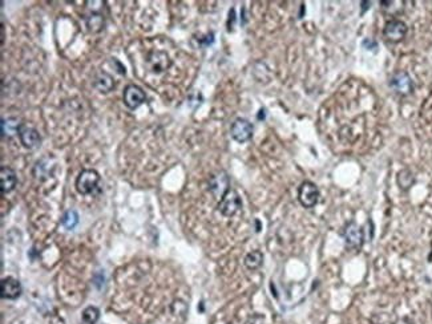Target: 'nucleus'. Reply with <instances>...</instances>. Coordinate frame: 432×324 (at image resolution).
Segmentation results:
<instances>
[{"label":"nucleus","instance_id":"ddd939ff","mask_svg":"<svg viewBox=\"0 0 432 324\" xmlns=\"http://www.w3.org/2000/svg\"><path fill=\"white\" fill-rule=\"evenodd\" d=\"M0 180H2V193L8 194L15 189L18 184V177H16L15 170L10 166H2L0 170Z\"/></svg>","mask_w":432,"mask_h":324},{"label":"nucleus","instance_id":"f03ea898","mask_svg":"<svg viewBox=\"0 0 432 324\" xmlns=\"http://www.w3.org/2000/svg\"><path fill=\"white\" fill-rule=\"evenodd\" d=\"M241 208H242L241 197L233 189H229V192L221 198L218 204V210L225 217H233L238 213Z\"/></svg>","mask_w":432,"mask_h":324},{"label":"nucleus","instance_id":"39448f33","mask_svg":"<svg viewBox=\"0 0 432 324\" xmlns=\"http://www.w3.org/2000/svg\"><path fill=\"white\" fill-rule=\"evenodd\" d=\"M342 235L345 238L346 245L351 249H359L364 242V231L355 222H349L345 226Z\"/></svg>","mask_w":432,"mask_h":324},{"label":"nucleus","instance_id":"f8f14e48","mask_svg":"<svg viewBox=\"0 0 432 324\" xmlns=\"http://www.w3.org/2000/svg\"><path fill=\"white\" fill-rule=\"evenodd\" d=\"M19 138L22 145L27 149H36L38 146H40V142H42V137H40L38 130L31 128V126H27V125H22L19 130Z\"/></svg>","mask_w":432,"mask_h":324},{"label":"nucleus","instance_id":"2eb2a0df","mask_svg":"<svg viewBox=\"0 0 432 324\" xmlns=\"http://www.w3.org/2000/svg\"><path fill=\"white\" fill-rule=\"evenodd\" d=\"M22 125L23 124L16 117H10L7 120H2V134H3V137H12L15 134H19Z\"/></svg>","mask_w":432,"mask_h":324},{"label":"nucleus","instance_id":"f257e3e1","mask_svg":"<svg viewBox=\"0 0 432 324\" xmlns=\"http://www.w3.org/2000/svg\"><path fill=\"white\" fill-rule=\"evenodd\" d=\"M100 182L99 173L93 169H85L79 174L76 180L77 192L83 196H88L95 192Z\"/></svg>","mask_w":432,"mask_h":324},{"label":"nucleus","instance_id":"f3484780","mask_svg":"<svg viewBox=\"0 0 432 324\" xmlns=\"http://www.w3.org/2000/svg\"><path fill=\"white\" fill-rule=\"evenodd\" d=\"M262 262H263V254L261 251H251V253L247 254L245 256V266H246L249 270H257L262 266Z\"/></svg>","mask_w":432,"mask_h":324},{"label":"nucleus","instance_id":"20e7f679","mask_svg":"<svg viewBox=\"0 0 432 324\" xmlns=\"http://www.w3.org/2000/svg\"><path fill=\"white\" fill-rule=\"evenodd\" d=\"M253 124L250 121L245 120V118H237V120L231 124L230 134L234 141L239 143L247 142L253 136Z\"/></svg>","mask_w":432,"mask_h":324},{"label":"nucleus","instance_id":"4468645a","mask_svg":"<svg viewBox=\"0 0 432 324\" xmlns=\"http://www.w3.org/2000/svg\"><path fill=\"white\" fill-rule=\"evenodd\" d=\"M93 85H95V88L100 93H109L114 88L113 77L108 75L106 72H101V73H99V75L95 77Z\"/></svg>","mask_w":432,"mask_h":324},{"label":"nucleus","instance_id":"aec40b11","mask_svg":"<svg viewBox=\"0 0 432 324\" xmlns=\"http://www.w3.org/2000/svg\"><path fill=\"white\" fill-rule=\"evenodd\" d=\"M245 324H266L265 323V317L259 315V313H254L253 316H250L246 320Z\"/></svg>","mask_w":432,"mask_h":324},{"label":"nucleus","instance_id":"7ed1b4c3","mask_svg":"<svg viewBox=\"0 0 432 324\" xmlns=\"http://www.w3.org/2000/svg\"><path fill=\"white\" fill-rule=\"evenodd\" d=\"M298 200L304 208H314L315 205L318 204L319 200V190L315 186V184L310 181H305L298 189Z\"/></svg>","mask_w":432,"mask_h":324},{"label":"nucleus","instance_id":"0eeeda50","mask_svg":"<svg viewBox=\"0 0 432 324\" xmlns=\"http://www.w3.org/2000/svg\"><path fill=\"white\" fill-rule=\"evenodd\" d=\"M383 34L387 38V40H390L392 43H398L403 40V38L407 34V26L404 22L398 19H392L390 22H387L383 30Z\"/></svg>","mask_w":432,"mask_h":324},{"label":"nucleus","instance_id":"9d476101","mask_svg":"<svg viewBox=\"0 0 432 324\" xmlns=\"http://www.w3.org/2000/svg\"><path fill=\"white\" fill-rule=\"evenodd\" d=\"M209 190L216 198L221 200L229 192V177L226 173L220 172V173L213 174L209 181Z\"/></svg>","mask_w":432,"mask_h":324},{"label":"nucleus","instance_id":"6ab92c4d","mask_svg":"<svg viewBox=\"0 0 432 324\" xmlns=\"http://www.w3.org/2000/svg\"><path fill=\"white\" fill-rule=\"evenodd\" d=\"M100 319V309L97 307L89 305L83 311V320L87 324H95Z\"/></svg>","mask_w":432,"mask_h":324},{"label":"nucleus","instance_id":"1a4fd4ad","mask_svg":"<svg viewBox=\"0 0 432 324\" xmlns=\"http://www.w3.org/2000/svg\"><path fill=\"white\" fill-rule=\"evenodd\" d=\"M22 294V284L18 279L12 278V276H7V278L2 279L0 283V295L2 298L7 299V300H15Z\"/></svg>","mask_w":432,"mask_h":324},{"label":"nucleus","instance_id":"9b49d317","mask_svg":"<svg viewBox=\"0 0 432 324\" xmlns=\"http://www.w3.org/2000/svg\"><path fill=\"white\" fill-rule=\"evenodd\" d=\"M391 88L394 89L395 92H398L399 94H409L412 92V80L407 75L406 72H396L392 77H391L390 81Z\"/></svg>","mask_w":432,"mask_h":324},{"label":"nucleus","instance_id":"423d86ee","mask_svg":"<svg viewBox=\"0 0 432 324\" xmlns=\"http://www.w3.org/2000/svg\"><path fill=\"white\" fill-rule=\"evenodd\" d=\"M145 100H147V96H145L144 91L134 84L126 85L124 92H122V101L129 109H137L138 106L144 104Z\"/></svg>","mask_w":432,"mask_h":324},{"label":"nucleus","instance_id":"dca6fc26","mask_svg":"<svg viewBox=\"0 0 432 324\" xmlns=\"http://www.w3.org/2000/svg\"><path fill=\"white\" fill-rule=\"evenodd\" d=\"M87 27L93 34L100 32L104 28V16L99 12H92L91 15L87 16Z\"/></svg>","mask_w":432,"mask_h":324},{"label":"nucleus","instance_id":"a211bd4d","mask_svg":"<svg viewBox=\"0 0 432 324\" xmlns=\"http://www.w3.org/2000/svg\"><path fill=\"white\" fill-rule=\"evenodd\" d=\"M79 223V214L76 210H68L65 211V214L61 218V225L67 229V230H73Z\"/></svg>","mask_w":432,"mask_h":324},{"label":"nucleus","instance_id":"6e6552de","mask_svg":"<svg viewBox=\"0 0 432 324\" xmlns=\"http://www.w3.org/2000/svg\"><path fill=\"white\" fill-rule=\"evenodd\" d=\"M147 63H148L149 69L153 73L165 72L172 65V60L168 56V53L163 52V51H155V52L149 53Z\"/></svg>","mask_w":432,"mask_h":324}]
</instances>
